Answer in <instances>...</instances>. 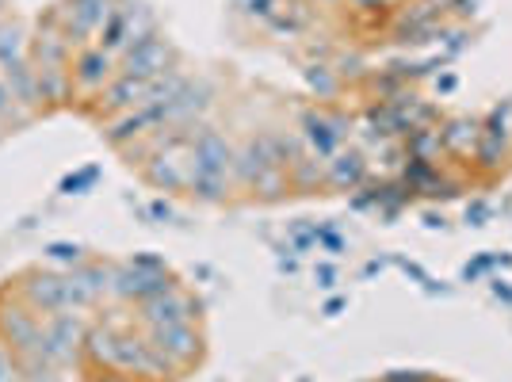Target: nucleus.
Returning a JSON list of instances; mask_svg holds the SVG:
<instances>
[{
  "instance_id": "6e6552de",
  "label": "nucleus",
  "mask_w": 512,
  "mask_h": 382,
  "mask_svg": "<svg viewBox=\"0 0 512 382\" xmlns=\"http://www.w3.org/2000/svg\"><path fill=\"white\" fill-rule=\"evenodd\" d=\"M150 344L161 352V356H169L176 367H188L192 360H199V333H195V325H161V329H150Z\"/></svg>"
},
{
  "instance_id": "cd10ccee",
  "label": "nucleus",
  "mask_w": 512,
  "mask_h": 382,
  "mask_svg": "<svg viewBox=\"0 0 512 382\" xmlns=\"http://www.w3.org/2000/svg\"><path fill=\"white\" fill-rule=\"evenodd\" d=\"M0 8H4V0H0Z\"/></svg>"
},
{
  "instance_id": "423d86ee",
  "label": "nucleus",
  "mask_w": 512,
  "mask_h": 382,
  "mask_svg": "<svg viewBox=\"0 0 512 382\" xmlns=\"http://www.w3.org/2000/svg\"><path fill=\"white\" fill-rule=\"evenodd\" d=\"M111 0H65L62 8H58V20H62V31L65 39L73 43V39H85L92 31H100L111 16Z\"/></svg>"
},
{
  "instance_id": "b1692460",
  "label": "nucleus",
  "mask_w": 512,
  "mask_h": 382,
  "mask_svg": "<svg viewBox=\"0 0 512 382\" xmlns=\"http://www.w3.org/2000/svg\"><path fill=\"white\" fill-rule=\"evenodd\" d=\"M493 295L501 298V302H509V306H512V287L505 283V279H497V283H493Z\"/></svg>"
},
{
  "instance_id": "f8f14e48",
  "label": "nucleus",
  "mask_w": 512,
  "mask_h": 382,
  "mask_svg": "<svg viewBox=\"0 0 512 382\" xmlns=\"http://www.w3.org/2000/svg\"><path fill=\"white\" fill-rule=\"evenodd\" d=\"M348 134V119L344 115H306V138L318 149V157H333L337 146Z\"/></svg>"
},
{
  "instance_id": "5701e85b",
  "label": "nucleus",
  "mask_w": 512,
  "mask_h": 382,
  "mask_svg": "<svg viewBox=\"0 0 512 382\" xmlns=\"http://www.w3.org/2000/svg\"><path fill=\"white\" fill-rule=\"evenodd\" d=\"M386 382H428L425 371H390Z\"/></svg>"
},
{
  "instance_id": "1a4fd4ad",
  "label": "nucleus",
  "mask_w": 512,
  "mask_h": 382,
  "mask_svg": "<svg viewBox=\"0 0 512 382\" xmlns=\"http://www.w3.org/2000/svg\"><path fill=\"white\" fill-rule=\"evenodd\" d=\"M195 306L188 295H180L176 287H169L165 295L150 298V302H142V321H146V329H161V325H188L195 318Z\"/></svg>"
},
{
  "instance_id": "f03ea898",
  "label": "nucleus",
  "mask_w": 512,
  "mask_h": 382,
  "mask_svg": "<svg viewBox=\"0 0 512 382\" xmlns=\"http://www.w3.org/2000/svg\"><path fill=\"white\" fill-rule=\"evenodd\" d=\"M85 344V329L73 314H46L43 318V340H39V356L50 363L77 360V348Z\"/></svg>"
},
{
  "instance_id": "9d476101",
  "label": "nucleus",
  "mask_w": 512,
  "mask_h": 382,
  "mask_svg": "<svg viewBox=\"0 0 512 382\" xmlns=\"http://www.w3.org/2000/svg\"><path fill=\"white\" fill-rule=\"evenodd\" d=\"M211 100H214L211 81H203V77H199V81H188V85L180 88V96L165 107V127H192L195 119L211 107Z\"/></svg>"
},
{
  "instance_id": "393cba45",
  "label": "nucleus",
  "mask_w": 512,
  "mask_h": 382,
  "mask_svg": "<svg viewBox=\"0 0 512 382\" xmlns=\"http://www.w3.org/2000/svg\"><path fill=\"white\" fill-rule=\"evenodd\" d=\"M318 279H321V287H333V279H337L333 264H321V268H318Z\"/></svg>"
},
{
  "instance_id": "6ab92c4d",
  "label": "nucleus",
  "mask_w": 512,
  "mask_h": 382,
  "mask_svg": "<svg viewBox=\"0 0 512 382\" xmlns=\"http://www.w3.org/2000/svg\"><path fill=\"white\" fill-rule=\"evenodd\" d=\"M291 172H295V184H299V188H310V184L325 180V165H318L314 157H299V161L291 165Z\"/></svg>"
},
{
  "instance_id": "20e7f679",
  "label": "nucleus",
  "mask_w": 512,
  "mask_h": 382,
  "mask_svg": "<svg viewBox=\"0 0 512 382\" xmlns=\"http://www.w3.org/2000/svg\"><path fill=\"white\" fill-rule=\"evenodd\" d=\"M0 340L16 352V356H31L39 352V340H43V318L31 310V306H8L0 314Z\"/></svg>"
},
{
  "instance_id": "aec40b11",
  "label": "nucleus",
  "mask_w": 512,
  "mask_h": 382,
  "mask_svg": "<svg viewBox=\"0 0 512 382\" xmlns=\"http://www.w3.org/2000/svg\"><path fill=\"white\" fill-rule=\"evenodd\" d=\"M0 382H23L20 360H16V352L4 340H0Z\"/></svg>"
},
{
  "instance_id": "a211bd4d",
  "label": "nucleus",
  "mask_w": 512,
  "mask_h": 382,
  "mask_svg": "<svg viewBox=\"0 0 512 382\" xmlns=\"http://www.w3.org/2000/svg\"><path fill=\"white\" fill-rule=\"evenodd\" d=\"M20 58H23V31L12 27V23H4L0 27V65L20 62Z\"/></svg>"
},
{
  "instance_id": "a878e982",
  "label": "nucleus",
  "mask_w": 512,
  "mask_h": 382,
  "mask_svg": "<svg viewBox=\"0 0 512 382\" xmlns=\"http://www.w3.org/2000/svg\"><path fill=\"white\" fill-rule=\"evenodd\" d=\"M474 4H478V0H455V12H459V16H474Z\"/></svg>"
},
{
  "instance_id": "0eeeda50",
  "label": "nucleus",
  "mask_w": 512,
  "mask_h": 382,
  "mask_svg": "<svg viewBox=\"0 0 512 382\" xmlns=\"http://www.w3.org/2000/svg\"><path fill=\"white\" fill-rule=\"evenodd\" d=\"M23 302H27L39 318L62 314V310H69V283H65V276L35 272V276H27V283H23Z\"/></svg>"
},
{
  "instance_id": "4468645a",
  "label": "nucleus",
  "mask_w": 512,
  "mask_h": 382,
  "mask_svg": "<svg viewBox=\"0 0 512 382\" xmlns=\"http://www.w3.org/2000/svg\"><path fill=\"white\" fill-rule=\"evenodd\" d=\"M153 81H138V77H127V73H119L111 85H107L104 100H107V111L115 115V111H134V107L146 104V96H150Z\"/></svg>"
},
{
  "instance_id": "4be33fe9",
  "label": "nucleus",
  "mask_w": 512,
  "mask_h": 382,
  "mask_svg": "<svg viewBox=\"0 0 512 382\" xmlns=\"http://www.w3.org/2000/svg\"><path fill=\"white\" fill-rule=\"evenodd\" d=\"M16 111V100H12V88H8V81H0V119H8Z\"/></svg>"
},
{
  "instance_id": "7ed1b4c3",
  "label": "nucleus",
  "mask_w": 512,
  "mask_h": 382,
  "mask_svg": "<svg viewBox=\"0 0 512 382\" xmlns=\"http://www.w3.org/2000/svg\"><path fill=\"white\" fill-rule=\"evenodd\" d=\"M172 287V279L165 268H142V264H123V268H115V276H111V291L119 298H127V302H150V298L165 295Z\"/></svg>"
},
{
  "instance_id": "2eb2a0df",
  "label": "nucleus",
  "mask_w": 512,
  "mask_h": 382,
  "mask_svg": "<svg viewBox=\"0 0 512 382\" xmlns=\"http://www.w3.org/2000/svg\"><path fill=\"white\" fill-rule=\"evenodd\" d=\"M363 176H367V165H363V153L348 149V153H333L325 161V180L333 188H356Z\"/></svg>"
},
{
  "instance_id": "f3484780",
  "label": "nucleus",
  "mask_w": 512,
  "mask_h": 382,
  "mask_svg": "<svg viewBox=\"0 0 512 382\" xmlns=\"http://www.w3.org/2000/svg\"><path fill=\"white\" fill-rule=\"evenodd\" d=\"M150 180L165 191H180L188 188V169H180V161H172L169 153H157L150 165Z\"/></svg>"
},
{
  "instance_id": "dca6fc26",
  "label": "nucleus",
  "mask_w": 512,
  "mask_h": 382,
  "mask_svg": "<svg viewBox=\"0 0 512 382\" xmlns=\"http://www.w3.org/2000/svg\"><path fill=\"white\" fill-rule=\"evenodd\" d=\"M478 138H482V123L478 119H455L440 130V146L451 149V153H474L478 149Z\"/></svg>"
},
{
  "instance_id": "412c9836",
  "label": "nucleus",
  "mask_w": 512,
  "mask_h": 382,
  "mask_svg": "<svg viewBox=\"0 0 512 382\" xmlns=\"http://www.w3.org/2000/svg\"><path fill=\"white\" fill-rule=\"evenodd\" d=\"M486 218H490V207H486L482 199H474V203L467 207V222L470 226H486Z\"/></svg>"
},
{
  "instance_id": "f257e3e1",
  "label": "nucleus",
  "mask_w": 512,
  "mask_h": 382,
  "mask_svg": "<svg viewBox=\"0 0 512 382\" xmlns=\"http://www.w3.org/2000/svg\"><path fill=\"white\" fill-rule=\"evenodd\" d=\"M234 172V149L230 142L211 127H199L192 142V161H188V188L199 199H222L226 191V176Z\"/></svg>"
},
{
  "instance_id": "39448f33",
  "label": "nucleus",
  "mask_w": 512,
  "mask_h": 382,
  "mask_svg": "<svg viewBox=\"0 0 512 382\" xmlns=\"http://www.w3.org/2000/svg\"><path fill=\"white\" fill-rule=\"evenodd\" d=\"M169 69H172L169 39L153 35V39H146V43H138L134 50H127V54H123V69H119V73L138 77V81H157V77H165Z\"/></svg>"
},
{
  "instance_id": "ddd939ff",
  "label": "nucleus",
  "mask_w": 512,
  "mask_h": 382,
  "mask_svg": "<svg viewBox=\"0 0 512 382\" xmlns=\"http://www.w3.org/2000/svg\"><path fill=\"white\" fill-rule=\"evenodd\" d=\"M4 81L12 88V100L16 104H43V85H39V73H35V65L31 58H20V62H8L4 65Z\"/></svg>"
},
{
  "instance_id": "bb28decb",
  "label": "nucleus",
  "mask_w": 512,
  "mask_h": 382,
  "mask_svg": "<svg viewBox=\"0 0 512 382\" xmlns=\"http://www.w3.org/2000/svg\"><path fill=\"white\" fill-rule=\"evenodd\" d=\"M92 382H127V379H115V375H100V379H92Z\"/></svg>"
},
{
  "instance_id": "9b49d317",
  "label": "nucleus",
  "mask_w": 512,
  "mask_h": 382,
  "mask_svg": "<svg viewBox=\"0 0 512 382\" xmlns=\"http://www.w3.org/2000/svg\"><path fill=\"white\" fill-rule=\"evenodd\" d=\"M111 73H115V58L107 54L104 46H85L77 54V62H73V85H81L85 92H96V88H104L111 81Z\"/></svg>"
}]
</instances>
